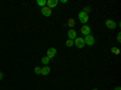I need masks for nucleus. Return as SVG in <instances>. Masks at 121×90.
I'll use <instances>...</instances> for the list:
<instances>
[{
    "instance_id": "nucleus-11",
    "label": "nucleus",
    "mask_w": 121,
    "mask_h": 90,
    "mask_svg": "<svg viewBox=\"0 0 121 90\" xmlns=\"http://www.w3.org/2000/svg\"><path fill=\"white\" fill-rule=\"evenodd\" d=\"M68 26L70 27V28H74L75 27V21H74V18H69V21H68Z\"/></svg>"
},
{
    "instance_id": "nucleus-17",
    "label": "nucleus",
    "mask_w": 121,
    "mask_h": 90,
    "mask_svg": "<svg viewBox=\"0 0 121 90\" xmlns=\"http://www.w3.org/2000/svg\"><path fill=\"white\" fill-rule=\"evenodd\" d=\"M90 11H91V7H90V6H87V7L84 9V12H86V14H88Z\"/></svg>"
},
{
    "instance_id": "nucleus-5",
    "label": "nucleus",
    "mask_w": 121,
    "mask_h": 90,
    "mask_svg": "<svg viewBox=\"0 0 121 90\" xmlns=\"http://www.w3.org/2000/svg\"><path fill=\"white\" fill-rule=\"evenodd\" d=\"M56 55H57V50L55 49V47H50V49H47V57L51 60V58H53V57H56Z\"/></svg>"
},
{
    "instance_id": "nucleus-7",
    "label": "nucleus",
    "mask_w": 121,
    "mask_h": 90,
    "mask_svg": "<svg viewBox=\"0 0 121 90\" xmlns=\"http://www.w3.org/2000/svg\"><path fill=\"white\" fill-rule=\"evenodd\" d=\"M68 38L70 39V40H75V39L78 38V33H76V31H75L74 28L68 31Z\"/></svg>"
},
{
    "instance_id": "nucleus-15",
    "label": "nucleus",
    "mask_w": 121,
    "mask_h": 90,
    "mask_svg": "<svg viewBox=\"0 0 121 90\" xmlns=\"http://www.w3.org/2000/svg\"><path fill=\"white\" fill-rule=\"evenodd\" d=\"M34 73H35V74H40V73H41V67L36 66V67L34 68Z\"/></svg>"
},
{
    "instance_id": "nucleus-18",
    "label": "nucleus",
    "mask_w": 121,
    "mask_h": 90,
    "mask_svg": "<svg viewBox=\"0 0 121 90\" xmlns=\"http://www.w3.org/2000/svg\"><path fill=\"white\" fill-rule=\"evenodd\" d=\"M116 40H117V42H119V43H120V42H121V34H120V33H119V34H117V35H116Z\"/></svg>"
},
{
    "instance_id": "nucleus-20",
    "label": "nucleus",
    "mask_w": 121,
    "mask_h": 90,
    "mask_svg": "<svg viewBox=\"0 0 121 90\" xmlns=\"http://www.w3.org/2000/svg\"><path fill=\"white\" fill-rule=\"evenodd\" d=\"M115 90H121V88H120V86H116V88H115Z\"/></svg>"
},
{
    "instance_id": "nucleus-16",
    "label": "nucleus",
    "mask_w": 121,
    "mask_h": 90,
    "mask_svg": "<svg viewBox=\"0 0 121 90\" xmlns=\"http://www.w3.org/2000/svg\"><path fill=\"white\" fill-rule=\"evenodd\" d=\"M112 52L115 54V55H119L120 54V50H119V47H112Z\"/></svg>"
},
{
    "instance_id": "nucleus-10",
    "label": "nucleus",
    "mask_w": 121,
    "mask_h": 90,
    "mask_svg": "<svg viewBox=\"0 0 121 90\" xmlns=\"http://www.w3.org/2000/svg\"><path fill=\"white\" fill-rule=\"evenodd\" d=\"M50 72H51V68H50L48 66H44V67H41V73L40 74L47 76V74H50Z\"/></svg>"
},
{
    "instance_id": "nucleus-13",
    "label": "nucleus",
    "mask_w": 121,
    "mask_h": 90,
    "mask_svg": "<svg viewBox=\"0 0 121 90\" xmlns=\"http://www.w3.org/2000/svg\"><path fill=\"white\" fill-rule=\"evenodd\" d=\"M46 1H47V0H38L36 4H38L40 7H44V6H46Z\"/></svg>"
},
{
    "instance_id": "nucleus-1",
    "label": "nucleus",
    "mask_w": 121,
    "mask_h": 90,
    "mask_svg": "<svg viewBox=\"0 0 121 90\" xmlns=\"http://www.w3.org/2000/svg\"><path fill=\"white\" fill-rule=\"evenodd\" d=\"M78 18H79V21L81 22L82 24H86L87 22H88V14H86V12H84V11H80L79 12V15H78Z\"/></svg>"
},
{
    "instance_id": "nucleus-4",
    "label": "nucleus",
    "mask_w": 121,
    "mask_h": 90,
    "mask_svg": "<svg viewBox=\"0 0 121 90\" xmlns=\"http://www.w3.org/2000/svg\"><path fill=\"white\" fill-rule=\"evenodd\" d=\"M105 26L108 29H115L116 28V22L114 19H105Z\"/></svg>"
},
{
    "instance_id": "nucleus-12",
    "label": "nucleus",
    "mask_w": 121,
    "mask_h": 90,
    "mask_svg": "<svg viewBox=\"0 0 121 90\" xmlns=\"http://www.w3.org/2000/svg\"><path fill=\"white\" fill-rule=\"evenodd\" d=\"M41 62H43V65H44V66H48L50 58H48L47 56H45V57H43V58H41Z\"/></svg>"
},
{
    "instance_id": "nucleus-9",
    "label": "nucleus",
    "mask_w": 121,
    "mask_h": 90,
    "mask_svg": "<svg viewBox=\"0 0 121 90\" xmlns=\"http://www.w3.org/2000/svg\"><path fill=\"white\" fill-rule=\"evenodd\" d=\"M58 3H59L58 0H47V1H46V6L52 10L53 7H56L58 5Z\"/></svg>"
},
{
    "instance_id": "nucleus-14",
    "label": "nucleus",
    "mask_w": 121,
    "mask_h": 90,
    "mask_svg": "<svg viewBox=\"0 0 121 90\" xmlns=\"http://www.w3.org/2000/svg\"><path fill=\"white\" fill-rule=\"evenodd\" d=\"M65 45H67L68 47H72V46H74V40H70V39H68V40L65 42Z\"/></svg>"
},
{
    "instance_id": "nucleus-2",
    "label": "nucleus",
    "mask_w": 121,
    "mask_h": 90,
    "mask_svg": "<svg viewBox=\"0 0 121 90\" xmlns=\"http://www.w3.org/2000/svg\"><path fill=\"white\" fill-rule=\"evenodd\" d=\"M84 42H85V45H88V46H92L95 45V37L93 35H86L84 38Z\"/></svg>"
},
{
    "instance_id": "nucleus-21",
    "label": "nucleus",
    "mask_w": 121,
    "mask_h": 90,
    "mask_svg": "<svg viewBox=\"0 0 121 90\" xmlns=\"http://www.w3.org/2000/svg\"><path fill=\"white\" fill-rule=\"evenodd\" d=\"M92 90H97V89H92Z\"/></svg>"
},
{
    "instance_id": "nucleus-3",
    "label": "nucleus",
    "mask_w": 121,
    "mask_h": 90,
    "mask_svg": "<svg viewBox=\"0 0 121 90\" xmlns=\"http://www.w3.org/2000/svg\"><path fill=\"white\" fill-rule=\"evenodd\" d=\"M74 45H75L78 49H82V47H85L84 38H76L75 40H74Z\"/></svg>"
},
{
    "instance_id": "nucleus-8",
    "label": "nucleus",
    "mask_w": 121,
    "mask_h": 90,
    "mask_svg": "<svg viewBox=\"0 0 121 90\" xmlns=\"http://www.w3.org/2000/svg\"><path fill=\"white\" fill-rule=\"evenodd\" d=\"M81 33L86 37V35H90L91 34V27L90 26H87V24H84L82 27H81Z\"/></svg>"
},
{
    "instance_id": "nucleus-19",
    "label": "nucleus",
    "mask_w": 121,
    "mask_h": 90,
    "mask_svg": "<svg viewBox=\"0 0 121 90\" xmlns=\"http://www.w3.org/2000/svg\"><path fill=\"white\" fill-rule=\"evenodd\" d=\"M3 78H4V73H3V72H0V81H1Z\"/></svg>"
},
{
    "instance_id": "nucleus-6",
    "label": "nucleus",
    "mask_w": 121,
    "mask_h": 90,
    "mask_svg": "<svg viewBox=\"0 0 121 90\" xmlns=\"http://www.w3.org/2000/svg\"><path fill=\"white\" fill-rule=\"evenodd\" d=\"M40 11H41V14H43L44 16H46V17H50V16L52 15V10L50 9V7H47V6L41 7V10H40Z\"/></svg>"
}]
</instances>
